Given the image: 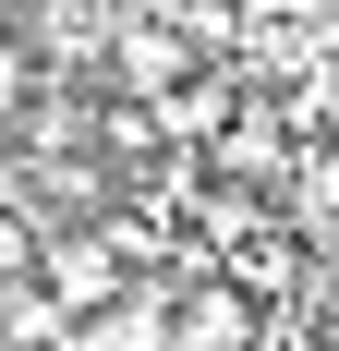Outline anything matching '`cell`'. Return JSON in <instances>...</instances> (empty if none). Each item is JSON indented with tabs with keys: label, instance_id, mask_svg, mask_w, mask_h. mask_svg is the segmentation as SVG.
<instances>
[{
	"label": "cell",
	"instance_id": "cell-1",
	"mask_svg": "<svg viewBox=\"0 0 339 351\" xmlns=\"http://www.w3.org/2000/svg\"><path fill=\"white\" fill-rule=\"evenodd\" d=\"M170 351H255V291L218 267V279H194L182 303H170Z\"/></svg>",
	"mask_w": 339,
	"mask_h": 351
},
{
	"label": "cell",
	"instance_id": "cell-2",
	"mask_svg": "<svg viewBox=\"0 0 339 351\" xmlns=\"http://www.w3.org/2000/svg\"><path fill=\"white\" fill-rule=\"evenodd\" d=\"M109 85H121L134 109H158V97H182V85H194V49H182L170 25H134L121 49H109Z\"/></svg>",
	"mask_w": 339,
	"mask_h": 351
},
{
	"label": "cell",
	"instance_id": "cell-3",
	"mask_svg": "<svg viewBox=\"0 0 339 351\" xmlns=\"http://www.w3.org/2000/svg\"><path fill=\"white\" fill-rule=\"evenodd\" d=\"M85 315H73L49 279H0V351H73Z\"/></svg>",
	"mask_w": 339,
	"mask_h": 351
},
{
	"label": "cell",
	"instance_id": "cell-4",
	"mask_svg": "<svg viewBox=\"0 0 339 351\" xmlns=\"http://www.w3.org/2000/svg\"><path fill=\"white\" fill-rule=\"evenodd\" d=\"M36 279L61 291L73 315H97L109 291H121V243H109V230H97V243H49V254H36Z\"/></svg>",
	"mask_w": 339,
	"mask_h": 351
},
{
	"label": "cell",
	"instance_id": "cell-5",
	"mask_svg": "<svg viewBox=\"0 0 339 351\" xmlns=\"http://www.w3.org/2000/svg\"><path fill=\"white\" fill-rule=\"evenodd\" d=\"M291 230H339V145L303 158V182H291Z\"/></svg>",
	"mask_w": 339,
	"mask_h": 351
},
{
	"label": "cell",
	"instance_id": "cell-6",
	"mask_svg": "<svg viewBox=\"0 0 339 351\" xmlns=\"http://www.w3.org/2000/svg\"><path fill=\"white\" fill-rule=\"evenodd\" d=\"M36 254H49V243H36V218H0V279H36Z\"/></svg>",
	"mask_w": 339,
	"mask_h": 351
},
{
	"label": "cell",
	"instance_id": "cell-7",
	"mask_svg": "<svg viewBox=\"0 0 339 351\" xmlns=\"http://www.w3.org/2000/svg\"><path fill=\"white\" fill-rule=\"evenodd\" d=\"M25 85H36V61H25V49H12V36H0V109L25 97Z\"/></svg>",
	"mask_w": 339,
	"mask_h": 351
}]
</instances>
